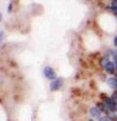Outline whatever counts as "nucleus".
Listing matches in <instances>:
<instances>
[{"label": "nucleus", "instance_id": "1", "mask_svg": "<svg viewBox=\"0 0 117 121\" xmlns=\"http://www.w3.org/2000/svg\"><path fill=\"white\" fill-rule=\"evenodd\" d=\"M44 74H45V76L50 80H55L57 77L56 72H55V70L52 69L51 66H46L45 67L44 69Z\"/></svg>", "mask_w": 117, "mask_h": 121}, {"label": "nucleus", "instance_id": "2", "mask_svg": "<svg viewBox=\"0 0 117 121\" xmlns=\"http://www.w3.org/2000/svg\"><path fill=\"white\" fill-rule=\"evenodd\" d=\"M104 100H105V104H106V107H107V108L110 110V111H112V112H114L116 109H117V104L115 103V101L113 100V99H110V98H104Z\"/></svg>", "mask_w": 117, "mask_h": 121}, {"label": "nucleus", "instance_id": "3", "mask_svg": "<svg viewBox=\"0 0 117 121\" xmlns=\"http://www.w3.org/2000/svg\"><path fill=\"white\" fill-rule=\"evenodd\" d=\"M61 86H62L61 79H55V80H53L51 82L50 89H51V91H58L59 89H61Z\"/></svg>", "mask_w": 117, "mask_h": 121}, {"label": "nucleus", "instance_id": "4", "mask_svg": "<svg viewBox=\"0 0 117 121\" xmlns=\"http://www.w3.org/2000/svg\"><path fill=\"white\" fill-rule=\"evenodd\" d=\"M104 67H105V70H106L107 72L113 74L114 71H115V67H116V66H115L114 62H110V60H109L108 63H106V64L104 65Z\"/></svg>", "mask_w": 117, "mask_h": 121}, {"label": "nucleus", "instance_id": "5", "mask_svg": "<svg viewBox=\"0 0 117 121\" xmlns=\"http://www.w3.org/2000/svg\"><path fill=\"white\" fill-rule=\"evenodd\" d=\"M107 84L112 89H117V79L114 77H110L107 80Z\"/></svg>", "mask_w": 117, "mask_h": 121}, {"label": "nucleus", "instance_id": "6", "mask_svg": "<svg viewBox=\"0 0 117 121\" xmlns=\"http://www.w3.org/2000/svg\"><path fill=\"white\" fill-rule=\"evenodd\" d=\"M90 114L93 117H100V110L98 108H90Z\"/></svg>", "mask_w": 117, "mask_h": 121}, {"label": "nucleus", "instance_id": "7", "mask_svg": "<svg viewBox=\"0 0 117 121\" xmlns=\"http://www.w3.org/2000/svg\"><path fill=\"white\" fill-rule=\"evenodd\" d=\"M97 105H98L97 108H98L100 111L104 112V111L106 110V108H107V107H106V104H103V103H98V104H97Z\"/></svg>", "mask_w": 117, "mask_h": 121}, {"label": "nucleus", "instance_id": "8", "mask_svg": "<svg viewBox=\"0 0 117 121\" xmlns=\"http://www.w3.org/2000/svg\"><path fill=\"white\" fill-rule=\"evenodd\" d=\"M99 121H110L107 117H105V116H104V117H100V119H99Z\"/></svg>", "mask_w": 117, "mask_h": 121}, {"label": "nucleus", "instance_id": "9", "mask_svg": "<svg viewBox=\"0 0 117 121\" xmlns=\"http://www.w3.org/2000/svg\"><path fill=\"white\" fill-rule=\"evenodd\" d=\"M114 64H115V66L117 69V55H114Z\"/></svg>", "mask_w": 117, "mask_h": 121}, {"label": "nucleus", "instance_id": "10", "mask_svg": "<svg viewBox=\"0 0 117 121\" xmlns=\"http://www.w3.org/2000/svg\"><path fill=\"white\" fill-rule=\"evenodd\" d=\"M112 10H114V11L117 13V5H114V6H112Z\"/></svg>", "mask_w": 117, "mask_h": 121}, {"label": "nucleus", "instance_id": "11", "mask_svg": "<svg viewBox=\"0 0 117 121\" xmlns=\"http://www.w3.org/2000/svg\"><path fill=\"white\" fill-rule=\"evenodd\" d=\"M114 45L117 47V36H115V38H114Z\"/></svg>", "mask_w": 117, "mask_h": 121}, {"label": "nucleus", "instance_id": "12", "mask_svg": "<svg viewBox=\"0 0 117 121\" xmlns=\"http://www.w3.org/2000/svg\"><path fill=\"white\" fill-rule=\"evenodd\" d=\"M11 9H12V4H10V5H9V8H8V11L11 12Z\"/></svg>", "mask_w": 117, "mask_h": 121}, {"label": "nucleus", "instance_id": "13", "mask_svg": "<svg viewBox=\"0 0 117 121\" xmlns=\"http://www.w3.org/2000/svg\"><path fill=\"white\" fill-rule=\"evenodd\" d=\"M3 40V31H1V41Z\"/></svg>", "mask_w": 117, "mask_h": 121}, {"label": "nucleus", "instance_id": "14", "mask_svg": "<svg viewBox=\"0 0 117 121\" xmlns=\"http://www.w3.org/2000/svg\"><path fill=\"white\" fill-rule=\"evenodd\" d=\"M111 1H117V0H111Z\"/></svg>", "mask_w": 117, "mask_h": 121}, {"label": "nucleus", "instance_id": "15", "mask_svg": "<svg viewBox=\"0 0 117 121\" xmlns=\"http://www.w3.org/2000/svg\"><path fill=\"white\" fill-rule=\"evenodd\" d=\"M89 121H94V120H92V119H90V120H89Z\"/></svg>", "mask_w": 117, "mask_h": 121}, {"label": "nucleus", "instance_id": "16", "mask_svg": "<svg viewBox=\"0 0 117 121\" xmlns=\"http://www.w3.org/2000/svg\"><path fill=\"white\" fill-rule=\"evenodd\" d=\"M116 55H117V53H116Z\"/></svg>", "mask_w": 117, "mask_h": 121}]
</instances>
